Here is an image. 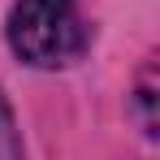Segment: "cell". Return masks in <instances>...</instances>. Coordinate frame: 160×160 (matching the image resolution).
Segmentation results:
<instances>
[{
	"label": "cell",
	"mask_w": 160,
	"mask_h": 160,
	"mask_svg": "<svg viewBox=\"0 0 160 160\" xmlns=\"http://www.w3.org/2000/svg\"><path fill=\"white\" fill-rule=\"evenodd\" d=\"M9 48L35 69H61L87 48L78 0H18L9 13Z\"/></svg>",
	"instance_id": "cell-1"
},
{
	"label": "cell",
	"mask_w": 160,
	"mask_h": 160,
	"mask_svg": "<svg viewBox=\"0 0 160 160\" xmlns=\"http://www.w3.org/2000/svg\"><path fill=\"white\" fill-rule=\"evenodd\" d=\"M0 160H22V143H18V130H13V112L0 95Z\"/></svg>",
	"instance_id": "cell-2"
}]
</instances>
